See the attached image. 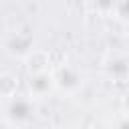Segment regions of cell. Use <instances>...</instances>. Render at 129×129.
<instances>
[{
    "instance_id": "cell-9",
    "label": "cell",
    "mask_w": 129,
    "mask_h": 129,
    "mask_svg": "<svg viewBox=\"0 0 129 129\" xmlns=\"http://www.w3.org/2000/svg\"><path fill=\"white\" fill-rule=\"evenodd\" d=\"M119 129H129V115L121 119V123H119Z\"/></svg>"
},
{
    "instance_id": "cell-2",
    "label": "cell",
    "mask_w": 129,
    "mask_h": 129,
    "mask_svg": "<svg viewBox=\"0 0 129 129\" xmlns=\"http://www.w3.org/2000/svg\"><path fill=\"white\" fill-rule=\"evenodd\" d=\"M34 113V105L28 97H12L8 99L6 103V117L10 123H16V125H22L26 123Z\"/></svg>"
},
{
    "instance_id": "cell-5",
    "label": "cell",
    "mask_w": 129,
    "mask_h": 129,
    "mask_svg": "<svg viewBox=\"0 0 129 129\" xmlns=\"http://www.w3.org/2000/svg\"><path fill=\"white\" fill-rule=\"evenodd\" d=\"M52 87H54V83H52V75L50 73L32 75L30 81H28V89H30L32 97H44Z\"/></svg>"
},
{
    "instance_id": "cell-3",
    "label": "cell",
    "mask_w": 129,
    "mask_h": 129,
    "mask_svg": "<svg viewBox=\"0 0 129 129\" xmlns=\"http://www.w3.org/2000/svg\"><path fill=\"white\" fill-rule=\"evenodd\" d=\"M4 46H6V50H8L10 54H14V56H26V54L32 50V48H30V46H32V34H30L28 30H16V32L8 34Z\"/></svg>"
},
{
    "instance_id": "cell-1",
    "label": "cell",
    "mask_w": 129,
    "mask_h": 129,
    "mask_svg": "<svg viewBox=\"0 0 129 129\" xmlns=\"http://www.w3.org/2000/svg\"><path fill=\"white\" fill-rule=\"evenodd\" d=\"M52 83L58 91L62 93H75L81 85H83V77L81 73L73 67V64H62V67H56L52 73Z\"/></svg>"
},
{
    "instance_id": "cell-4",
    "label": "cell",
    "mask_w": 129,
    "mask_h": 129,
    "mask_svg": "<svg viewBox=\"0 0 129 129\" xmlns=\"http://www.w3.org/2000/svg\"><path fill=\"white\" fill-rule=\"evenodd\" d=\"M48 50H30L26 54V71L28 75H40L48 69Z\"/></svg>"
},
{
    "instance_id": "cell-10",
    "label": "cell",
    "mask_w": 129,
    "mask_h": 129,
    "mask_svg": "<svg viewBox=\"0 0 129 129\" xmlns=\"http://www.w3.org/2000/svg\"><path fill=\"white\" fill-rule=\"evenodd\" d=\"M123 109H125V113L129 115V93L123 97Z\"/></svg>"
},
{
    "instance_id": "cell-7",
    "label": "cell",
    "mask_w": 129,
    "mask_h": 129,
    "mask_svg": "<svg viewBox=\"0 0 129 129\" xmlns=\"http://www.w3.org/2000/svg\"><path fill=\"white\" fill-rule=\"evenodd\" d=\"M107 71H109L113 77H125V75H129V60H127L125 56H117V58L109 60Z\"/></svg>"
},
{
    "instance_id": "cell-6",
    "label": "cell",
    "mask_w": 129,
    "mask_h": 129,
    "mask_svg": "<svg viewBox=\"0 0 129 129\" xmlns=\"http://www.w3.org/2000/svg\"><path fill=\"white\" fill-rule=\"evenodd\" d=\"M18 77L14 73H2L0 75V97L4 99H12L16 97V91H18Z\"/></svg>"
},
{
    "instance_id": "cell-8",
    "label": "cell",
    "mask_w": 129,
    "mask_h": 129,
    "mask_svg": "<svg viewBox=\"0 0 129 129\" xmlns=\"http://www.w3.org/2000/svg\"><path fill=\"white\" fill-rule=\"evenodd\" d=\"M113 10H117V16L129 18V2H117L113 4Z\"/></svg>"
}]
</instances>
